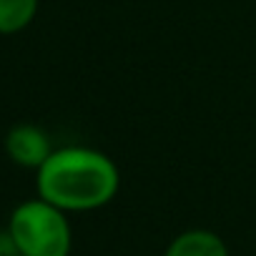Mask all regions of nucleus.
Here are the masks:
<instances>
[{
    "mask_svg": "<svg viewBox=\"0 0 256 256\" xmlns=\"http://www.w3.org/2000/svg\"><path fill=\"white\" fill-rule=\"evenodd\" d=\"M53 151L56 148H53L48 134L36 123H18L6 134V154L13 164H18L23 168L38 171Z\"/></svg>",
    "mask_w": 256,
    "mask_h": 256,
    "instance_id": "7ed1b4c3",
    "label": "nucleus"
},
{
    "mask_svg": "<svg viewBox=\"0 0 256 256\" xmlns=\"http://www.w3.org/2000/svg\"><path fill=\"white\" fill-rule=\"evenodd\" d=\"M40 0H0V36L23 33L38 16Z\"/></svg>",
    "mask_w": 256,
    "mask_h": 256,
    "instance_id": "39448f33",
    "label": "nucleus"
},
{
    "mask_svg": "<svg viewBox=\"0 0 256 256\" xmlns=\"http://www.w3.org/2000/svg\"><path fill=\"white\" fill-rule=\"evenodd\" d=\"M164 256H231L226 241L211 228H186L171 238Z\"/></svg>",
    "mask_w": 256,
    "mask_h": 256,
    "instance_id": "20e7f679",
    "label": "nucleus"
},
{
    "mask_svg": "<svg viewBox=\"0 0 256 256\" xmlns=\"http://www.w3.org/2000/svg\"><path fill=\"white\" fill-rule=\"evenodd\" d=\"M38 196L66 214L108 206L120 188V171L110 156L90 146L56 148L36 171Z\"/></svg>",
    "mask_w": 256,
    "mask_h": 256,
    "instance_id": "f257e3e1",
    "label": "nucleus"
},
{
    "mask_svg": "<svg viewBox=\"0 0 256 256\" xmlns=\"http://www.w3.org/2000/svg\"><path fill=\"white\" fill-rule=\"evenodd\" d=\"M0 256H20L18 246L13 244L8 231H0Z\"/></svg>",
    "mask_w": 256,
    "mask_h": 256,
    "instance_id": "423d86ee",
    "label": "nucleus"
},
{
    "mask_svg": "<svg viewBox=\"0 0 256 256\" xmlns=\"http://www.w3.org/2000/svg\"><path fill=\"white\" fill-rule=\"evenodd\" d=\"M20 256H70L73 228L68 214L38 198L18 204L6 228Z\"/></svg>",
    "mask_w": 256,
    "mask_h": 256,
    "instance_id": "f03ea898",
    "label": "nucleus"
}]
</instances>
